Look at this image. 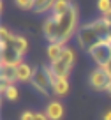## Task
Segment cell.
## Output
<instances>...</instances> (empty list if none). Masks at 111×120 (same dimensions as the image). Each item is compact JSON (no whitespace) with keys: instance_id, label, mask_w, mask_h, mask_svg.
<instances>
[{"instance_id":"1","label":"cell","mask_w":111,"mask_h":120,"mask_svg":"<svg viewBox=\"0 0 111 120\" xmlns=\"http://www.w3.org/2000/svg\"><path fill=\"white\" fill-rule=\"evenodd\" d=\"M78 28H79V9L76 4H72V7L62 14L51 12L42 23L44 37L49 42H58L63 46H67L69 39L78 34Z\"/></svg>"},{"instance_id":"2","label":"cell","mask_w":111,"mask_h":120,"mask_svg":"<svg viewBox=\"0 0 111 120\" xmlns=\"http://www.w3.org/2000/svg\"><path fill=\"white\" fill-rule=\"evenodd\" d=\"M74 62H76V51L70 46H65V49L62 51V55L49 64V69H51V74L55 78H69L70 71L74 67Z\"/></svg>"},{"instance_id":"3","label":"cell","mask_w":111,"mask_h":120,"mask_svg":"<svg viewBox=\"0 0 111 120\" xmlns=\"http://www.w3.org/2000/svg\"><path fill=\"white\" fill-rule=\"evenodd\" d=\"M53 78H55V76L51 74L49 65H46V64L37 65V67H33V76H32L30 85H32L41 95H49V92H53L51 90Z\"/></svg>"},{"instance_id":"4","label":"cell","mask_w":111,"mask_h":120,"mask_svg":"<svg viewBox=\"0 0 111 120\" xmlns=\"http://www.w3.org/2000/svg\"><path fill=\"white\" fill-rule=\"evenodd\" d=\"M76 39H78V46L83 48V49H86V51H88L92 46H95V44H99V42L104 41V39L100 37L99 30L95 28V25H93L92 21H86V23H83V25H79Z\"/></svg>"},{"instance_id":"5","label":"cell","mask_w":111,"mask_h":120,"mask_svg":"<svg viewBox=\"0 0 111 120\" xmlns=\"http://www.w3.org/2000/svg\"><path fill=\"white\" fill-rule=\"evenodd\" d=\"M86 53L92 56V60L97 64V67H104V65L111 60V46H109V41H102V42H99V44L92 46Z\"/></svg>"},{"instance_id":"6","label":"cell","mask_w":111,"mask_h":120,"mask_svg":"<svg viewBox=\"0 0 111 120\" xmlns=\"http://www.w3.org/2000/svg\"><path fill=\"white\" fill-rule=\"evenodd\" d=\"M88 83L95 92H106L111 79L107 78V74L104 72L102 67H95V69H92V72L88 76Z\"/></svg>"},{"instance_id":"7","label":"cell","mask_w":111,"mask_h":120,"mask_svg":"<svg viewBox=\"0 0 111 120\" xmlns=\"http://www.w3.org/2000/svg\"><path fill=\"white\" fill-rule=\"evenodd\" d=\"M23 64V56L14 49V46H0V65L18 67Z\"/></svg>"},{"instance_id":"8","label":"cell","mask_w":111,"mask_h":120,"mask_svg":"<svg viewBox=\"0 0 111 120\" xmlns=\"http://www.w3.org/2000/svg\"><path fill=\"white\" fill-rule=\"evenodd\" d=\"M44 113L48 115L49 120H62V116H63V104L58 101V99H51V101L46 104Z\"/></svg>"},{"instance_id":"9","label":"cell","mask_w":111,"mask_h":120,"mask_svg":"<svg viewBox=\"0 0 111 120\" xmlns=\"http://www.w3.org/2000/svg\"><path fill=\"white\" fill-rule=\"evenodd\" d=\"M0 71V78H2V90H5L7 86L14 85L16 79V67H9V65H2Z\"/></svg>"},{"instance_id":"10","label":"cell","mask_w":111,"mask_h":120,"mask_svg":"<svg viewBox=\"0 0 111 120\" xmlns=\"http://www.w3.org/2000/svg\"><path fill=\"white\" fill-rule=\"evenodd\" d=\"M69 88H70V83L69 78H53V94L58 95V97H63V95L69 94Z\"/></svg>"},{"instance_id":"11","label":"cell","mask_w":111,"mask_h":120,"mask_svg":"<svg viewBox=\"0 0 111 120\" xmlns=\"http://www.w3.org/2000/svg\"><path fill=\"white\" fill-rule=\"evenodd\" d=\"M32 76H33V67L30 64H26V62H23V64H19L18 67H16V79L18 81H32Z\"/></svg>"},{"instance_id":"12","label":"cell","mask_w":111,"mask_h":120,"mask_svg":"<svg viewBox=\"0 0 111 120\" xmlns=\"http://www.w3.org/2000/svg\"><path fill=\"white\" fill-rule=\"evenodd\" d=\"M53 5L55 0H35L33 2V11L35 14H46V12H53Z\"/></svg>"},{"instance_id":"13","label":"cell","mask_w":111,"mask_h":120,"mask_svg":"<svg viewBox=\"0 0 111 120\" xmlns=\"http://www.w3.org/2000/svg\"><path fill=\"white\" fill-rule=\"evenodd\" d=\"M63 49H65V46H63V44H58V42H49L48 48H46V55H48L49 64H53V62L62 55Z\"/></svg>"},{"instance_id":"14","label":"cell","mask_w":111,"mask_h":120,"mask_svg":"<svg viewBox=\"0 0 111 120\" xmlns=\"http://www.w3.org/2000/svg\"><path fill=\"white\" fill-rule=\"evenodd\" d=\"M14 49L19 53L21 56H25V53H26V49H28V39L25 37V35H19V34H16V37H14Z\"/></svg>"},{"instance_id":"15","label":"cell","mask_w":111,"mask_h":120,"mask_svg":"<svg viewBox=\"0 0 111 120\" xmlns=\"http://www.w3.org/2000/svg\"><path fill=\"white\" fill-rule=\"evenodd\" d=\"M70 7H72V2H69V0H55L53 12L55 14H62V12H67Z\"/></svg>"},{"instance_id":"16","label":"cell","mask_w":111,"mask_h":120,"mask_svg":"<svg viewBox=\"0 0 111 120\" xmlns=\"http://www.w3.org/2000/svg\"><path fill=\"white\" fill-rule=\"evenodd\" d=\"M2 94H4V97L7 99V101H18V97H19V90H18V86L16 85H11V86H7L5 90H2Z\"/></svg>"},{"instance_id":"17","label":"cell","mask_w":111,"mask_h":120,"mask_svg":"<svg viewBox=\"0 0 111 120\" xmlns=\"http://www.w3.org/2000/svg\"><path fill=\"white\" fill-rule=\"evenodd\" d=\"M97 9H99L100 16L109 12L111 11V0H99V2H97Z\"/></svg>"},{"instance_id":"18","label":"cell","mask_w":111,"mask_h":120,"mask_svg":"<svg viewBox=\"0 0 111 120\" xmlns=\"http://www.w3.org/2000/svg\"><path fill=\"white\" fill-rule=\"evenodd\" d=\"M33 2L35 0H16V5L23 11H33Z\"/></svg>"},{"instance_id":"19","label":"cell","mask_w":111,"mask_h":120,"mask_svg":"<svg viewBox=\"0 0 111 120\" xmlns=\"http://www.w3.org/2000/svg\"><path fill=\"white\" fill-rule=\"evenodd\" d=\"M33 115H35V111H32V109H25V111L19 115V120H33Z\"/></svg>"},{"instance_id":"20","label":"cell","mask_w":111,"mask_h":120,"mask_svg":"<svg viewBox=\"0 0 111 120\" xmlns=\"http://www.w3.org/2000/svg\"><path fill=\"white\" fill-rule=\"evenodd\" d=\"M33 120H49L48 115H46L44 111H35V115H33Z\"/></svg>"},{"instance_id":"21","label":"cell","mask_w":111,"mask_h":120,"mask_svg":"<svg viewBox=\"0 0 111 120\" xmlns=\"http://www.w3.org/2000/svg\"><path fill=\"white\" fill-rule=\"evenodd\" d=\"M102 69H104V72H106V74H107V78L111 79V60H109V62H107L106 65H104Z\"/></svg>"},{"instance_id":"22","label":"cell","mask_w":111,"mask_h":120,"mask_svg":"<svg viewBox=\"0 0 111 120\" xmlns=\"http://www.w3.org/2000/svg\"><path fill=\"white\" fill-rule=\"evenodd\" d=\"M102 120H111V108H107L102 115Z\"/></svg>"},{"instance_id":"23","label":"cell","mask_w":111,"mask_h":120,"mask_svg":"<svg viewBox=\"0 0 111 120\" xmlns=\"http://www.w3.org/2000/svg\"><path fill=\"white\" fill-rule=\"evenodd\" d=\"M106 94H107V95H111V83H109V86H107V90H106Z\"/></svg>"},{"instance_id":"24","label":"cell","mask_w":111,"mask_h":120,"mask_svg":"<svg viewBox=\"0 0 111 120\" xmlns=\"http://www.w3.org/2000/svg\"><path fill=\"white\" fill-rule=\"evenodd\" d=\"M109 46H111V42H109Z\"/></svg>"}]
</instances>
